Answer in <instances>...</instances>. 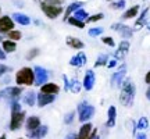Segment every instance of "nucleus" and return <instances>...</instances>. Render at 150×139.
Instances as JSON below:
<instances>
[{
    "mask_svg": "<svg viewBox=\"0 0 150 139\" xmlns=\"http://www.w3.org/2000/svg\"><path fill=\"white\" fill-rule=\"evenodd\" d=\"M0 13H1V7H0Z\"/></svg>",
    "mask_w": 150,
    "mask_h": 139,
    "instance_id": "obj_53",
    "label": "nucleus"
},
{
    "mask_svg": "<svg viewBox=\"0 0 150 139\" xmlns=\"http://www.w3.org/2000/svg\"><path fill=\"white\" fill-rule=\"evenodd\" d=\"M147 29H149V31H150V22H149V24H147Z\"/></svg>",
    "mask_w": 150,
    "mask_h": 139,
    "instance_id": "obj_49",
    "label": "nucleus"
},
{
    "mask_svg": "<svg viewBox=\"0 0 150 139\" xmlns=\"http://www.w3.org/2000/svg\"><path fill=\"white\" fill-rule=\"evenodd\" d=\"M17 139H27V138H17Z\"/></svg>",
    "mask_w": 150,
    "mask_h": 139,
    "instance_id": "obj_52",
    "label": "nucleus"
},
{
    "mask_svg": "<svg viewBox=\"0 0 150 139\" xmlns=\"http://www.w3.org/2000/svg\"><path fill=\"white\" fill-rule=\"evenodd\" d=\"M145 82L147 84V85H150V70L146 72V75H145Z\"/></svg>",
    "mask_w": 150,
    "mask_h": 139,
    "instance_id": "obj_44",
    "label": "nucleus"
},
{
    "mask_svg": "<svg viewBox=\"0 0 150 139\" xmlns=\"http://www.w3.org/2000/svg\"><path fill=\"white\" fill-rule=\"evenodd\" d=\"M54 100H56L54 95H47V93H43V92L36 93V106L38 107H46L49 104H52Z\"/></svg>",
    "mask_w": 150,
    "mask_h": 139,
    "instance_id": "obj_14",
    "label": "nucleus"
},
{
    "mask_svg": "<svg viewBox=\"0 0 150 139\" xmlns=\"http://www.w3.org/2000/svg\"><path fill=\"white\" fill-rule=\"evenodd\" d=\"M129 42L128 39H122L121 42H120V45H118L117 50H115V53H114V59L115 60H124L125 57H127V54H128L129 52Z\"/></svg>",
    "mask_w": 150,
    "mask_h": 139,
    "instance_id": "obj_12",
    "label": "nucleus"
},
{
    "mask_svg": "<svg viewBox=\"0 0 150 139\" xmlns=\"http://www.w3.org/2000/svg\"><path fill=\"white\" fill-rule=\"evenodd\" d=\"M63 81H64V91L68 92L70 91V85H71V79L67 75H63Z\"/></svg>",
    "mask_w": 150,
    "mask_h": 139,
    "instance_id": "obj_40",
    "label": "nucleus"
},
{
    "mask_svg": "<svg viewBox=\"0 0 150 139\" xmlns=\"http://www.w3.org/2000/svg\"><path fill=\"white\" fill-rule=\"evenodd\" d=\"M108 60H110V57H108V54H99V57L96 59V61H95V65H93V68H99V67H106L108 63Z\"/></svg>",
    "mask_w": 150,
    "mask_h": 139,
    "instance_id": "obj_28",
    "label": "nucleus"
},
{
    "mask_svg": "<svg viewBox=\"0 0 150 139\" xmlns=\"http://www.w3.org/2000/svg\"><path fill=\"white\" fill-rule=\"evenodd\" d=\"M102 42L108 48H115V40L112 36H102Z\"/></svg>",
    "mask_w": 150,
    "mask_h": 139,
    "instance_id": "obj_37",
    "label": "nucleus"
},
{
    "mask_svg": "<svg viewBox=\"0 0 150 139\" xmlns=\"http://www.w3.org/2000/svg\"><path fill=\"white\" fill-rule=\"evenodd\" d=\"M13 20L16 21V24H20V25H24V27H28V25H31V18L27 16V14H24V13H14L13 14Z\"/></svg>",
    "mask_w": 150,
    "mask_h": 139,
    "instance_id": "obj_23",
    "label": "nucleus"
},
{
    "mask_svg": "<svg viewBox=\"0 0 150 139\" xmlns=\"http://www.w3.org/2000/svg\"><path fill=\"white\" fill-rule=\"evenodd\" d=\"M16 27V21L10 16H0V33H7Z\"/></svg>",
    "mask_w": 150,
    "mask_h": 139,
    "instance_id": "obj_10",
    "label": "nucleus"
},
{
    "mask_svg": "<svg viewBox=\"0 0 150 139\" xmlns=\"http://www.w3.org/2000/svg\"><path fill=\"white\" fill-rule=\"evenodd\" d=\"M40 125H42V121H40V118L38 117V116H29V117H27L25 124H24V127H25V129H27V132L36 129L38 127H40Z\"/></svg>",
    "mask_w": 150,
    "mask_h": 139,
    "instance_id": "obj_17",
    "label": "nucleus"
},
{
    "mask_svg": "<svg viewBox=\"0 0 150 139\" xmlns=\"http://www.w3.org/2000/svg\"><path fill=\"white\" fill-rule=\"evenodd\" d=\"M86 61H88V57H86V54L79 50L78 53L72 56L70 59V65L71 67H76V68H81V67H83L86 64Z\"/></svg>",
    "mask_w": 150,
    "mask_h": 139,
    "instance_id": "obj_16",
    "label": "nucleus"
},
{
    "mask_svg": "<svg viewBox=\"0 0 150 139\" xmlns=\"http://www.w3.org/2000/svg\"><path fill=\"white\" fill-rule=\"evenodd\" d=\"M147 128H149V120H147V117H140L136 121V129L138 131H146Z\"/></svg>",
    "mask_w": 150,
    "mask_h": 139,
    "instance_id": "obj_29",
    "label": "nucleus"
},
{
    "mask_svg": "<svg viewBox=\"0 0 150 139\" xmlns=\"http://www.w3.org/2000/svg\"><path fill=\"white\" fill-rule=\"evenodd\" d=\"M11 71H13L11 67H8V65H6V64H0V77H4L6 74H8Z\"/></svg>",
    "mask_w": 150,
    "mask_h": 139,
    "instance_id": "obj_39",
    "label": "nucleus"
},
{
    "mask_svg": "<svg viewBox=\"0 0 150 139\" xmlns=\"http://www.w3.org/2000/svg\"><path fill=\"white\" fill-rule=\"evenodd\" d=\"M65 43H67V46H70L71 49H75V50H82L85 48V43L82 42L79 38L75 36H67L65 38Z\"/></svg>",
    "mask_w": 150,
    "mask_h": 139,
    "instance_id": "obj_21",
    "label": "nucleus"
},
{
    "mask_svg": "<svg viewBox=\"0 0 150 139\" xmlns=\"http://www.w3.org/2000/svg\"><path fill=\"white\" fill-rule=\"evenodd\" d=\"M149 7H145L142 11H139L138 14V18L135 21V29H140L145 24H147V14H149Z\"/></svg>",
    "mask_w": 150,
    "mask_h": 139,
    "instance_id": "obj_20",
    "label": "nucleus"
},
{
    "mask_svg": "<svg viewBox=\"0 0 150 139\" xmlns=\"http://www.w3.org/2000/svg\"><path fill=\"white\" fill-rule=\"evenodd\" d=\"M81 89H82V82H79L78 79H71L70 92H72V93H79Z\"/></svg>",
    "mask_w": 150,
    "mask_h": 139,
    "instance_id": "obj_32",
    "label": "nucleus"
},
{
    "mask_svg": "<svg viewBox=\"0 0 150 139\" xmlns=\"http://www.w3.org/2000/svg\"><path fill=\"white\" fill-rule=\"evenodd\" d=\"M39 91L43 92V93H47V95H54V96H57L61 91V88H60L59 84H56V82H45L43 85L39 86Z\"/></svg>",
    "mask_w": 150,
    "mask_h": 139,
    "instance_id": "obj_13",
    "label": "nucleus"
},
{
    "mask_svg": "<svg viewBox=\"0 0 150 139\" xmlns=\"http://www.w3.org/2000/svg\"><path fill=\"white\" fill-rule=\"evenodd\" d=\"M82 6H83V1H78V0H76V1L70 3V4L67 6V9L64 10V13H63V20H64V21H67V18L72 16L75 11L78 10L79 7H82Z\"/></svg>",
    "mask_w": 150,
    "mask_h": 139,
    "instance_id": "obj_18",
    "label": "nucleus"
},
{
    "mask_svg": "<svg viewBox=\"0 0 150 139\" xmlns=\"http://www.w3.org/2000/svg\"><path fill=\"white\" fill-rule=\"evenodd\" d=\"M33 72H35V85L33 86H40L45 82H47L49 71L46 68H43L40 65H36V67H33Z\"/></svg>",
    "mask_w": 150,
    "mask_h": 139,
    "instance_id": "obj_9",
    "label": "nucleus"
},
{
    "mask_svg": "<svg viewBox=\"0 0 150 139\" xmlns=\"http://www.w3.org/2000/svg\"><path fill=\"white\" fill-rule=\"evenodd\" d=\"M125 75H127V64L124 63L117 68V71L111 75V79H110V85L112 88H121L124 79H125Z\"/></svg>",
    "mask_w": 150,
    "mask_h": 139,
    "instance_id": "obj_7",
    "label": "nucleus"
},
{
    "mask_svg": "<svg viewBox=\"0 0 150 139\" xmlns=\"http://www.w3.org/2000/svg\"><path fill=\"white\" fill-rule=\"evenodd\" d=\"M117 61L118 60H115V59H111V60H108V63H107V68H114L115 65H117Z\"/></svg>",
    "mask_w": 150,
    "mask_h": 139,
    "instance_id": "obj_42",
    "label": "nucleus"
},
{
    "mask_svg": "<svg viewBox=\"0 0 150 139\" xmlns=\"http://www.w3.org/2000/svg\"><path fill=\"white\" fill-rule=\"evenodd\" d=\"M67 24H70L71 27H75V28H78V29H83L86 25V22L85 21H81V20H78V18H75L74 16H71L67 18Z\"/></svg>",
    "mask_w": 150,
    "mask_h": 139,
    "instance_id": "obj_27",
    "label": "nucleus"
},
{
    "mask_svg": "<svg viewBox=\"0 0 150 139\" xmlns=\"http://www.w3.org/2000/svg\"><path fill=\"white\" fill-rule=\"evenodd\" d=\"M135 139H147V135L145 131H139L138 134H135Z\"/></svg>",
    "mask_w": 150,
    "mask_h": 139,
    "instance_id": "obj_41",
    "label": "nucleus"
},
{
    "mask_svg": "<svg viewBox=\"0 0 150 139\" xmlns=\"http://www.w3.org/2000/svg\"><path fill=\"white\" fill-rule=\"evenodd\" d=\"M6 59H7V57H6V53L0 49V60H6Z\"/></svg>",
    "mask_w": 150,
    "mask_h": 139,
    "instance_id": "obj_46",
    "label": "nucleus"
},
{
    "mask_svg": "<svg viewBox=\"0 0 150 139\" xmlns=\"http://www.w3.org/2000/svg\"><path fill=\"white\" fill-rule=\"evenodd\" d=\"M139 11H140V6L135 4V6H132V7H129L128 10H125V13L121 16V18H122V20H132V18H136L138 14H139Z\"/></svg>",
    "mask_w": 150,
    "mask_h": 139,
    "instance_id": "obj_25",
    "label": "nucleus"
},
{
    "mask_svg": "<svg viewBox=\"0 0 150 139\" xmlns=\"http://www.w3.org/2000/svg\"><path fill=\"white\" fill-rule=\"evenodd\" d=\"M40 3V10L45 16L47 17L49 20H56L59 18L63 13H64V9H63V4H54V3H49L46 0H42L39 1Z\"/></svg>",
    "mask_w": 150,
    "mask_h": 139,
    "instance_id": "obj_5",
    "label": "nucleus"
},
{
    "mask_svg": "<svg viewBox=\"0 0 150 139\" xmlns=\"http://www.w3.org/2000/svg\"><path fill=\"white\" fill-rule=\"evenodd\" d=\"M75 114H76L75 111H70V113H67V114H65V117H64V123L67 124V125H70V124L74 123V120H75Z\"/></svg>",
    "mask_w": 150,
    "mask_h": 139,
    "instance_id": "obj_38",
    "label": "nucleus"
},
{
    "mask_svg": "<svg viewBox=\"0 0 150 139\" xmlns=\"http://www.w3.org/2000/svg\"><path fill=\"white\" fill-rule=\"evenodd\" d=\"M72 16H74L75 18L81 20V21H86V20H88V17H89V14H88V11H86L83 7H79V9L75 11Z\"/></svg>",
    "mask_w": 150,
    "mask_h": 139,
    "instance_id": "obj_30",
    "label": "nucleus"
},
{
    "mask_svg": "<svg viewBox=\"0 0 150 139\" xmlns=\"http://www.w3.org/2000/svg\"><path fill=\"white\" fill-rule=\"evenodd\" d=\"M136 96V86L129 78H125L120 91V103L124 107H132Z\"/></svg>",
    "mask_w": 150,
    "mask_h": 139,
    "instance_id": "obj_2",
    "label": "nucleus"
},
{
    "mask_svg": "<svg viewBox=\"0 0 150 139\" xmlns=\"http://www.w3.org/2000/svg\"><path fill=\"white\" fill-rule=\"evenodd\" d=\"M103 32H104V28L95 27V28H91V29L88 31V35H89L91 38H96V36H100Z\"/></svg>",
    "mask_w": 150,
    "mask_h": 139,
    "instance_id": "obj_35",
    "label": "nucleus"
},
{
    "mask_svg": "<svg viewBox=\"0 0 150 139\" xmlns=\"http://www.w3.org/2000/svg\"><path fill=\"white\" fill-rule=\"evenodd\" d=\"M118 33L121 35L122 39H129V38L134 35V29L131 27H128V25H125V24H121V27L118 29Z\"/></svg>",
    "mask_w": 150,
    "mask_h": 139,
    "instance_id": "obj_26",
    "label": "nucleus"
},
{
    "mask_svg": "<svg viewBox=\"0 0 150 139\" xmlns=\"http://www.w3.org/2000/svg\"><path fill=\"white\" fill-rule=\"evenodd\" d=\"M76 113H78V121L81 124H83V123L91 121L92 118H93L95 113H96V109H95V106H92L88 100H82L76 106Z\"/></svg>",
    "mask_w": 150,
    "mask_h": 139,
    "instance_id": "obj_4",
    "label": "nucleus"
},
{
    "mask_svg": "<svg viewBox=\"0 0 150 139\" xmlns=\"http://www.w3.org/2000/svg\"><path fill=\"white\" fill-rule=\"evenodd\" d=\"M143 1H147V0H143Z\"/></svg>",
    "mask_w": 150,
    "mask_h": 139,
    "instance_id": "obj_54",
    "label": "nucleus"
},
{
    "mask_svg": "<svg viewBox=\"0 0 150 139\" xmlns=\"http://www.w3.org/2000/svg\"><path fill=\"white\" fill-rule=\"evenodd\" d=\"M93 124L91 121H88V123H83L81 125L79 131H78V134H76V139H91L92 134H93Z\"/></svg>",
    "mask_w": 150,
    "mask_h": 139,
    "instance_id": "obj_11",
    "label": "nucleus"
},
{
    "mask_svg": "<svg viewBox=\"0 0 150 139\" xmlns=\"http://www.w3.org/2000/svg\"><path fill=\"white\" fill-rule=\"evenodd\" d=\"M64 139H76V134H75V132H70Z\"/></svg>",
    "mask_w": 150,
    "mask_h": 139,
    "instance_id": "obj_45",
    "label": "nucleus"
},
{
    "mask_svg": "<svg viewBox=\"0 0 150 139\" xmlns=\"http://www.w3.org/2000/svg\"><path fill=\"white\" fill-rule=\"evenodd\" d=\"M95 84H96V74H95V71L93 70H86L85 75H83V79H82V88L86 92H91L95 88Z\"/></svg>",
    "mask_w": 150,
    "mask_h": 139,
    "instance_id": "obj_8",
    "label": "nucleus"
},
{
    "mask_svg": "<svg viewBox=\"0 0 150 139\" xmlns=\"http://www.w3.org/2000/svg\"><path fill=\"white\" fill-rule=\"evenodd\" d=\"M47 134H49L47 125H40V127H38L36 129L27 132V138L28 139H43Z\"/></svg>",
    "mask_w": 150,
    "mask_h": 139,
    "instance_id": "obj_15",
    "label": "nucleus"
},
{
    "mask_svg": "<svg viewBox=\"0 0 150 139\" xmlns=\"http://www.w3.org/2000/svg\"><path fill=\"white\" fill-rule=\"evenodd\" d=\"M1 40H3V38H1V35H0V42H1Z\"/></svg>",
    "mask_w": 150,
    "mask_h": 139,
    "instance_id": "obj_50",
    "label": "nucleus"
},
{
    "mask_svg": "<svg viewBox=\"0 0 150 139\" xmlns=\"http://www.w3.org/2000/svg\"><path fill=\"white\" fill-rule=\"evenodd\" d=\"M117 123V107L115 106H110L107 110V121H106V127L107 128H112L115 127Z\"/></svg>",
    "mask_w": 150,
    "mask_h": 139,
    "instance_id": "obj_19",
    "label": "nucleus"
},
{
    "mask_svg": "<svg viewBox=\"0 0 150 139\" xmlns=\"http://www.w3.org/2000/svg\"><path fill=\"white\" fill-rule=\"evenodd\" d=\"M146 99L150 102V85H149V88L146 89Z\"/></svg>",
    "mask_w": 150,
    "mask_h": 139,
    "instance_id": "obj_47",
    "label": "nucleus"
},
{
    "mask_svg": "<svg viewBox=\"0 0 150 139\" xmlns=\"http://www.w3.org/2000/svg\"><path fill=\"white\" fill-rule=\"evenodd\" d=\"M6 35H7V38H8V39L14 40V42H17V40L22 39V32H21V31H17V29H11L10 32H7Z\"/></svg>",
    "mask_w": 150,
    "mask_h": 139,
    "instance_id": "obj_31",
    "label": "nucleus"
},
{
    "mask_svg": "<svg viewBox=\"0 0 150 139\" xmlns=\"http://www.w3.org/2000/svg\"><path fill=\"white\" fill-rule=\"evenodd\" d=\"M91 139H100V135H99V132H97V128L93 129V134H92Z\"/></svg>",
    "mask_w": 150,
    "mask_h": 139,
    "instance_id": "obj_43",
    "label": "nucleus"
},
{
    "mask_svg": "<svg viewBox=\"0 0 150 139\" xmlns=\"http://www.w3.org/2000/svg\"><path fill=\"white\" fill-rule=\"evenodd\" d=\"M1 50L4 52L6 54L7 53H14L17 50V42L14 40H11V39H3L1 40Z\"/></svg>",
    "mask_w": 150,
    "mask_h": 139,
    "instance_id": "obj_24",
    "label": "nucleus"
},
{
    "mask_svg": "<svg viewBox=\"0 0 150 139\" xmlns=\"http://www.w3.org/2000/svg\"><path fill=\"white\" fill-rule=\"evenodd\" d=\"M10 123H8V129L11 132L20 131L22 125L25 124L27 120V111L22 110V106L20 100H14L10 102Z\"/></svg>",
    "mask_w": 150,
    "mask_h": 139,
    "instance_id": "obj_1",
    "label": "nucleus"
},
{
    "mask_svg": "<svg viewBox=\"0 0 150 139\" xmlns=\"http://www.w3.org/2000/svg\"><path fill=\"white\" fill-rule=\"evenodd\" d=\"M107 1H115V0H107Z\"/></svg>",
    "mask_w": 150,
    "mask_h": 139,
    "instance_id": "obj_51",
    "label": "nucleus"
},
{
    "mask_svg": "<svg viewBox=\"0 0 150 139\" xmlns=\"http://www.w3.org/2000/svg\"><path fill=\"white\" fill-rule=\"evenodd\" d=\"M39 53H40V50H39L38 48L29 49V50H28V53L25 54V59H27L28 61H31V60H33L35 57H38V56H39Z\"/></svg>",
    "mask_w": 150,
    "mask_h": 139,
    "instance_id": "obj_36",
    "label": "nucleus"
},
{
    "mask_svg": "<svg viewBox=\"0 0 150 139\" xmlns=\"http://www.w3.org/2000/svg\"><path fill=\"white\" fill-rule=\"evenodd\" d=\"M125 4H127L125 0H115V1L110 3V9H112V10H122V9H125Z\"/></svg>",
    "mask_w": 150,
    "mask_h": 139,
    "instance_id": "obj_34",
    "label": "nucleus"
},
{
    "mask_svg": "<svg viewBox=\"0 0 150 139\" xmlns=\"http://www.w3.org/2000/svg\"><path fill=\"white\" fill-rule=\"evenodd\" d=\"M24 93L22 86H7L3 91H0V100H7V102H14L20 100V97Z\"/></svg>",
    "mask_w": 150,
    "mask_h": 139,
    "instance_id": "obj_6",
    "label": "nucleus"
},
{
    "mask_svg": "<svg viewBox=\"0 0 150 139\" xmlns=\"http://www.w3.org/2000/svg\"><path fill=\"white\" fill-rule=\"evenodd\" d=\"M22 103L27 104L28 107H33L36 104V92L28 91L25 93H22Z\"/></svg>",
    "mask_w": 150,
    "mask_h": 139,
    "instance_id": "obj_22",
    "label": "nucleus"
},
{
    "mask_svg": "<svg viewBox=\"0 0 150 139\" xmlns=\"http://www.w3.org/2000/svg\"><path fill=\"white\" fill-rule=\"evenodd\" d=\"M0 139H7V135L3 134V135H0Z\"/></svg>",
    "mask_w": 150,
    "mask_h": 139,
    "instance_id": "obj_48",
    "label": "nucleus"
},
{
    "mask_svg": "<svg viewBox=\"0 0 150 139\" xmlns=\"http://www.w3.org/2000/svg\"><path fill=\"white\" fill-rule=\"evenodd\" d=\"M103 18H104V14L103 13H97V14H93V16H89L88 17V20H86V24H95V22H99L102 21Z\"/></svg>",
    "mask_w": 150,
    "mask_h": 139,
    "instance_id": "obj_33",
    "label": "nucleus"
},
{
    "mask_svg": "<svg viewBox=\"0 0 150 139\" xmlns=\"http://www.w3.org/2000/svg\"><path fill=\"white\" fill-rule=\"evenodd\" d=\"M14 81L18 86L22 88H31L35 85V72L32 67H22L16 72Z\"/></svg>",
    "mask_w": 150,
    "mask_h": 139,
    "instance_id": "obj_3",
    "label": "nucleus"
}]
</instances>
